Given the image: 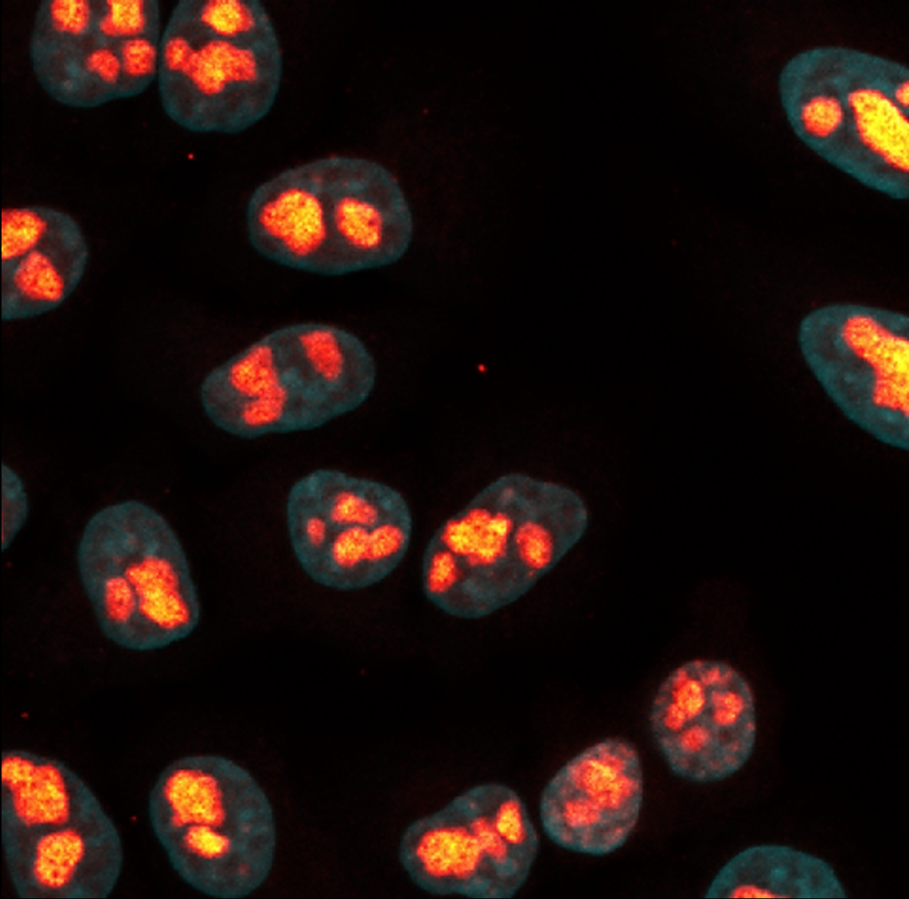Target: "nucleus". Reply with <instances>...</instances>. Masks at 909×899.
<instances>
[{
    "mask_svg": "<svg viewBox=\"0 0 909 899\" xmlns=\"http://www.w3.org/2000/svg\"><path fill=\"white\" fill-rule=\"evenodd\" d=\"M280 331L335 418L361 407L373 393L375 360L353 332L337 325L303 322Z\"/></svg>",
    "mask_w": 909,
    "mask_h": 899,
    "instance_id": "nucleus-19",
    "label": "nucleus"
},
{
    "mask_svg": "<svg viewBox=\"0 0 909 899\" xmlns=\"http://www.w3.org/2000/svg\"><path fill=\"white\" fill-rule=\"evenodd\" d=\"M706 898H846L824 858L776 843L752 845L731 856L707 886Z\"/></svg>",
    "mask_w": 909,
    "mask_h": 899,
    "instance_id": "nucleus-18",
    "label": "nucleus"
},
{
    "mask_svg": "<svg viewBox=\"0 0 909 899\" xmlns=\"http://www.w3.org/2000/svg\"><path fill=\"white\" fill-rule=\"evenodd\" d=\"M157 0H97L93 35L111 45L142 36H162Z\"/></svg>",
    "mask_w": 909,
    "mask_h": 899,
    "instance_id": "nucleus-23",
    "label": "nucleus"
},
{
    "mask_svg": "<svg viewBox=\"0 0 909 899\" xmlns=\"http://www.w3.org/2000/svg\"><path fill=\"white\" fill-rule=\"evenodd\" d=\"M1 319L16 322L58 309L75 292L90 250L78 222L43 205L2 210Z\"/></svg>",
    "mask_w": 909,
    "mask_h": 899,
    "instance_id": "nucleus-12",
    "label": "nucleus"
},
{
    "mask_svg": "<svg viewBox=\"0 0 909 899\" xmlns=\"http://www.w3.org/2000/svg\"><path fill=\"white\" fill-rule=\"evenodd\" d=\"M161 36H137L113 45L121 65V99L139 96L157 81Z\"/></svg>",
    "mask_w": 909,
    "mask_h": 899,
    "instance_id": "nucleus-24",
    "label": "nucleus"
},
{
    "mask_svg": "<svg viewBox=\"0 0 909 899\" xmlns=\"http://www.w3.org/2000/svg\"><path fill=\"white\" fill-rule=\"evenodd\" d=\"M782 111L810 151L863 187L909 198V68L839 44L804 49L778 77Z\"/></svg>",
    "mask_w": 909,
    "mask_h": 899,
    "instance_id": "nucleus-1",
    "label": "nucleus"
},
{
    "mask_svg": "<svg viewBox=\"0 0 909 899\" xmlns=\"http://www.w3.org/2000/svg\"><path fill=\"white\" fill-rule=\"evenodd\" d=\"M147 814L171 868L200 893L241 898L269 877L277 846L273 808L238 762L218 754L175 760L156 778Z\"/></svg>",
    "mask_w": 909,
    "mask_h": 899,
    "instance_id": "nucleus-2",
    "label": "nucleus"
},
{
    "mask_svg": "<svg viewBox=\"0 0 909 899\" xmlns=\"http://www.w3.org/2000/svg\"><path fill=\"white\" fill-rule=\"evenodd\" d=\"M409 510L404 496L389 484L323 467L292 484L285 520L289 538L306 547L327 530L376 525Z\"/></svg>",
    "mask_w": 909,
    "mask_h": 899,
    "instance_id": "nucleus-16",
    "label": "nucleus"
},
{
    "mask_svg": "<svg viewBox=\"0 0 909 899\" xmlns=\"http://www.w3.org/2000/svg\"><path fill=\"white\" fill-rule=\"evenodd\" d=\"M3 853L21 898H106L123 865L122 838L107 812L43 831Z\"/></svg>",
    "mask_w": 909,
    "mask_h": 899,
    "instance_id": "nucleus-13",
    "label": "nucleus"
},
{
    "mask_svg": "<svg viewBox=\"0 0 909 899\" xmlns=\"http://www.w3.org/2000/svg\"><path fill=\"white\" fill-rule=\"evenodd\" d=\"M326 179L327 156L285 169L254 189L245 220L257 254L289 269L336 276Z\"/></svg>",
    "mask_w": 909,
    "mask_h": 899,
    "instance_id": "nucleus-14",
    "label": "nucleus"
},
{
    "mask_svg": "<svg viewBox=\"0 0 909 899\" xmlns=\"http://www.w3.org/2000/svg\"><path fill=\"white\" fill-rule=\"evenodd\" d=\"M540 850L520 795L502 783L473 785L412 821L398 846L402 869L433 895L511 898L526 883Z\"/></svg>",
    "mask_w": 909,
    "mask_h": 899,
    "instance_id": "nucleus-4",
    "label": "nucleus"
},
{
    "mask_svg": "<svg viewBox=\"0 0 909 899\" xmlns=\"http://www.w3.org/2000/svg\"><path fill=\"white\" fill-rule=\"evenodd\" d=\"M204 29L231 40L278 36L265 6L257 0H180Z\"/></svg>",
    "mask_w": 909,
    "mask_h": 899,
    "instance_id": "nucleus-21",
    "label": "nucleus"
},
{
    "mask_svg": "<svg viewBox=\"0 0 909 899\" xmlns=\"http://www.w3.org/2000/svg\"><path fill=\"white\" fill-rule=\"evenodd\" d=\"M200 400L217 429L241 440L312 431L335 420L279 328L214 367Z\"/></svg>",
    "mask_w": 909,
    "mask_h": 899,
    "instance_id": "nucleus-10",
    "label": "nucleus"
},
{
    "mask_svg": "<svg viewBox=\"0 0 909 899\" xmlns=\"http://www.w3.org/2000/svg\"><path fill=\"white\" fill-rule=\"evenodd\" d=\"M97 0H43L39 4L28 42V55L93 35Z\"/></svg>",
    "mask_w": 909,
    "mask_h": 899,
    "instance_id": "nucleus-22",
    "label": "nucleus"
},
{
    "mask_svg": "<svg viewBox=\"0 0 909 899\" xmlns=\"http://www.w3.org/2000/svg\"><path fill=\"white\" fill-rule=\"evenodd\" d=\"M644 801V773L636 747L620 737L575 754L544 785L539 818L557 847L593 857L620 849L633 834Z\"/></svg>",
    "mask_w": 909,
    "mask_h": 899,
    "instance_id": "nucleus-9",
    "label": "nucleus"
},
{
    "mask_svg": "<svg viewBox=\"0 0 909 899\" xmlns=\"http://www.w3.org/2000/svg\"><path fill=\"white\" fill-rule=\"evenodd\" d=\"M648 722L668 769L697 784L736 775L757 742L753 691L735 668L720 660L692 659L669 672L652 698Z\"/></svg>",
    "mask_w": 909,
    "mask_h": 899,
    "instance_id": "nucleus-8",
    "label": "nucleus"
},
{
    "mask_svg": "<svg viewBox=\"0 0 909 899\" xmlns=\"http://www.w3.org/2000/svg\"><path fill=\"white\" fill-rule=\"evenodd\" d=\"M80 582L101 633L148 652L189 637L202 606L187 554L168 521L128 500L87 522L76 549Z\"/></svg>",
    "mask_w": 909,
    "mask_h": 899,
    "instance_id": "nucleus-3",
    "label": "nucleus"
},
{
    "mask_svg": "<svg viewBox=\"0 0 909 899\" xmlns=\"http://www.w3.org/2000/svg\"><path fill=\"white\" fill-rule=\"evenodd\" d=\"M42 89L56 102L91 109L121 99V65L94 35L29 59Z\"/></svg>",
    "mask_w": 909,
    "mask_h": 899,
    "instance_id": "nucleus-20",
    "label": "nucleus"
},
{
    "mask_svg": "<svg viewBox=\"0 0 909 899\" xmlns=\"http://www.w3.org/2000/svg\"><path fill=\"white\" fill-rule=\"evenodd\" d=\"M283 75L279 36L231 40L201 27L180 1L160 41L158 93L165 115L194 133L238 134L263 120Z\"/></svg>",
    "mask_w": 909,
    "mask_h": 899,
    "instance_id": "nucleus-7",
    "label": "nucleus"
},
{
    "mask_svg": "<svg viewBox=\"0 0 909 899\" xmlns=\"http://www.w3.org/2000/svg\"><path fill=\"white\" fill-rule=\"evenodd\" d=\"M327 214L336 276L397 263L413 241L410 204L396 176L364 157L327 156Z\"/></svg>",
    "mask_w": 909,
    "mask_h": 899,
    "instance_id": "nucleus-11",
    "label": "nucleus"
},
{
    "mask_svg": "<svg viewBox=\"0 0 909 899\" xmlns=\"http://www.w3.org/2000/svg\"><path fill=\"white\" fill-rule=\"evenodd\" d=\"M533 478L518 472L495 478L435 530L421 580L424 596L442 613L463 620L490 617L545 577L517 532Z\"/></svg>",
    "mask_w": 909,
    "mask_h": 899,
    "instance_id": "nucleus-5",
    "label": "nucleus"
},
{
    "mask_svg": "<svg viewBox=\"0 0 909 899\" xmlns=\"http://www.w3.org/2000/svg\"><path fill=\"white\" fill-rule=\"evenodd\" d=\"M803 361L853 422L888 442H907L909 317L878 306L835 302L797 329Z\"/></svg>",
    "mask_w": 909,
    "mask_h": 899,
    "instance_id": "nucleus-6",
    "label": "nucleus"
},
{
    "mask_svg": "<svg viewBox=\"0 0 909 899\" xmlns=\"http://www.w3.org/2000/svg\"><path fill=\"white\" fill-rule=\"evenodd\" d=\"M411 511L376 525L325 531L297 561L317 585L340 592L369 588L403 561L411 544Z\"/></svg>",
    "mask_w": 909,
    "mask_h": 899,
    "instance_id": "nucleus-17",
    "label": "nucleus"
},
{
    "mask_svg": "<svg viewBox=\"0 0 909 899\" xmlns=\"http://www.w3.org/2000/svg\"><path fill=\"white\" fill-rule=\"evenodd\" d=\"M3 851L43 831L106 812L85 781L65 762L24 749L1 754Z\"/></svg>",
    "mask_w": 909,
    "mask_h": 899,
    "instance_id": "nucleus-15",
    "label": "nucleus"
}]
</instances>
